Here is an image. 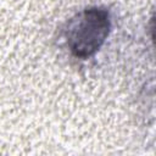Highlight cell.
<instances>
[{"instance_id":"6da1fadb","label":"cell","mask_w":156,"mask_h":156,"mask_svg":"<svg viewBox=\"0 0 156 156\" xmlns=\"http://www.w3.org/2000/svg\"><path fill=\"white\" fill-rule=\"evenodd\" d=\"M111 30L110 13L105 7L91 6L76 13L65 29V40L74 57L88 58L100 50Z\"/></svg>"}]
</instances>
